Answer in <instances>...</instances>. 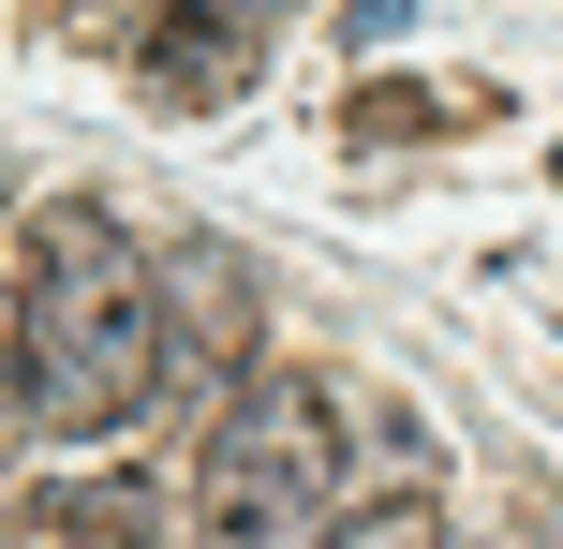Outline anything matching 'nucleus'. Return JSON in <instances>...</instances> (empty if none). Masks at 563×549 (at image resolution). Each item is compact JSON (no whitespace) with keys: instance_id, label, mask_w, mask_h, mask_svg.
Returning a JSON list of instances; mask_svg holds the SVG:
<instances>
[{"instance_id":"5","label":"nucleus","mask_w":563,"mask_h":549,"mask_svg":"<svg viewBox=\"0 0 563 549\" xmlns=\"http://www.w3.org/2000/svg\"><path fill=\"white\" fill-rule=\"evenodd\" d=\"M178 283H194V372H223L238 342H253V283H238V253H178Z\"/></svg>"},{"instance_id":"2","label":"nucleus","mask_w":563,"mask_h":549,"mask_svg":"<svg viewBox=\"0 0 563 549\" xmlns=\"http://www.w3.org/2000/svg\"><path fill=\"white\" fill-rule=\"evenodd\" d=\"M327 505H341V416H327V386L253 372L223 402V431H208V475H194L208 549H311Z\"/></svg>"},{"instance_id":"6","label":"nucleus","mask_w":563,"mask_h":549,"mask_svg":"<svg viewBox=\"0 0 563 549\" xmlns=\"http://www.w3.org/2000/svg\"><path fill=\"white\" fill-rule=\"evenodd\" d=\"M45 520H75L89 549H148V520H164V505H148V491H75V505H45Z\"/></svg>"},{"instance_id":"3","label":"nucleus","mask_w":563,"mask_h":549,"mask_svg":"<svg viewBox=\"0 0 563 549\" xmlns=\"http://www.w3.org/2000/svg\"><path fill=\"white\" fill-rule=\"evenodd\" d=\"M267 30H282V0H164V59H148V75H164L178 105H238L253 59H267Z\"/></svg>"},{"instance_id":"4","label":"nucleus","mask_w":563,"mask_h":549,"mask_svg":"<svg viewBox=\"0 0 563 549\" xmlns=\"http://www.w3.org/2000/svg\"><path fill=\"white\" fill-rule=\"evenodd\" d=\"M430 535H445L430 446H416V431H386V475H371L356 505H327V535H311V549H430Z\"/></svg>"},{"instance_id":"1","label":"nucleus","mask_w":563,"mask_h":549,"mask_svg":"<svg viewBox=\"0 0 563 549\" xmlns=\"http://www.w3.org/2000/svg\"><path fill=\"white\" fill-rule=\"evenodd\" d=\"M15 386L59 446H104L148 416L164 386V267L104 223V208H45L30 238V283H15Z\"/></svg>"}]
</instances>
